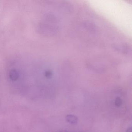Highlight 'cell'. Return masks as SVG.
<instances>
[{
    "instance_id": "6da1fadb",
    "label": "cell",
    "mask_w": 132,
    "mask_h": 132,
    "mask_svg": "<svg viewBox=\"0 0 132 132\" xmlns=\"http://www.w3.org/2000/svg\"><path fill=\"white\" fill-rule=\"evenodd\" d=\"M68 120L71 123H74L76 122V118L74 116H70L68 117Z\"/></svg>"
},
{
    "instance_id": "3957f363",
    "label": "cell",
    "mask_w": 132,
    "mask_h": 132,
    "mask_svg": "<svg viewBox=\"0 0 132 132\" xmlns=\"http://www.w3.org/2000/svg\"><path fill=\"white\" fill-rule=\"evenodd\" d=\"M47 5V4H46V3H45V7H46V5ZM44 13H45V12H44ZM43 19H44V17H43ZM42 23H43V21H42ZM41 29H42V28H41ZM41 31H40V32H41ZM40 35H39V36H40Z\"/></svg>"
},
{
    "instance_id": "277c9868",
    "label": "cell",
    "mask_w": 132,
    "mask_h": 132,
    "mask_svg": "<svg viewBox=\"0 0 132 132\" xmlns=\"http://www.w3.org/2000/svg\"><path fill=\"white\" fill-rule=\"evenodd\" d=\"M37 6H38V4H37ZM36 13H37V11H36ZM36 14H35V16H36ZM34 20H35V19H34ZM34 23H33V24H34ZM33 25H32V27H33ZM32 28H31V29H32ZM31 31H30V33H31Z\"/></svg>"
},
{
    "instance_id": "7a4b0ae2",
    "label": "cell",
    "mask_w": 132,
    "mask_h": 132,
    "mask_svg": "<svg viewBox=\"0 0 132 132\" xmlns=\"http://www.w3.org/2000/svg\"><path fill=\"white\" fill-rule=\"evenodd\" d=\"M121 101L120 100V99L119 98H117L116 99V104L117 106H119L121 104Z\"/></svg>"
},
{
    "instance_id": "5b68a950",
    "label": "cell",
    "mask_w": 132,
    "mask_h": 132,
    "mask_svg": "<svg viewBox=\"0 0 132 132\" xmlns=\"http://www.w3.org/2000/svg\"><path fill=\"white\" fill-rule=\"evenodd\" d=\"M39 9H40V8H39ZM37 17H38V16H37ZM35 24H36V23H35ZM33 31H34V30H33Z\"/></svg>"
}]
</instances>
